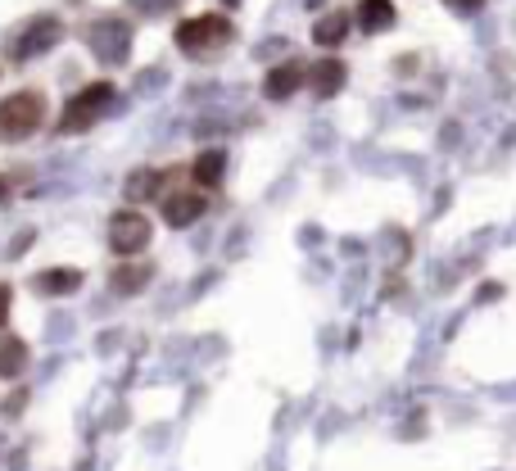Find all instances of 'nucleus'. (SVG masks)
I'll return each instance as SVG.
<instances>
[{"label":"nucleus","mask_w":516,"mask_h":471,"mask_svg":"<svg viewBox=\"0 0 516 471\" xmlns=\"http://www.w3.org/2000/svg\"><path fill=\"white\" fill-rule=\"evenodd\" d=\"M46 123V96L42 91H14L0 100V141H27Z\"/></svg>","instance_id":"f257e3e1"},{"label":"nucleus","mask_w":516,"mask_h":471,"mask_svg":"<svg viewBox=\"0 0 516 471\" xmlns=\"http://www.w3.org/2000/svg\"><path fill=\"white\" fill-rule=\"evenodd\" d=\"M173 36L186 55H213L235 36V27H231L227 14H195V19H181Z\"/></svg>","instance_id":"f03ea898"},{"label":"nucleus","mask_w":516,"mask_h":471,"mask_svg":"<svg viewBox=\"0 0 516 471\" xmlns=\"http://www.w3.org/2000/svg\"><path fill=\"white\" fill-rule=\"evenodd\" d=\"M109 104H113V82H91V87H82L64 104L59 127L64 132H87V127H96L100 118L109 113Z\"/></svg>","instance_id":"7ed1b4c3"},{"label":"nucleus","mask_w":516,"mask_h":471,"mask_svg":"<svg viewBox=\"0 0 516 471\" xmlns=\"http://www.w3.org/2000/svg\"><path fill=\"white\" fill-rule=\"evenodd\" d=\"M150 231L154 227H150V218L141 209H118L109 218V250L123 254V259H132V254H141L150 245Z\"/></svg>","instance_id":"20e7f679"},{"label":"nucleus","mask_w":516,"mask_h":471,"mask_svg":"<svg viewBox=\"0 0 516 471\" xmlns=\"http://www.w3.org/2000/svg\"><path fill=\"white\" fill-rule=\"evenodd\" d=\"M64 36V27H59V19H50V14H36L32 23H23L14 36H10V55L23 64V59H36V55H46L55 42Z\"/></svg>","instance_id":"39448f33"},{"label":"nucleus","mask_w":516,"mask_h":471,"mask_svg":"<svg viewBox=\"0 0 516 471\" xmlns=\"http://www.w3.org/2000/svg\"><path fill=\"white\" fill-rule=\"evenodd\" d=\"M87 46L96 50V59L104 64H123L127 50H132V27L123 19H100L87 27Z\"/></svg>","instance_id":"423d86ee"},{"label":"nucleus","mask_w":516,"mask_h":471,"mask_svg":"<svg viewBox=\"0 0 516 471\" xmlns=\"http://www.w3.org/2000/svg\"><path fill=\"white\" fill-rule=\"evenodd\" d=\"M158 205H164V222L168 227H190L195 218H204L209 200L200 190H168V195H158Z\"/></svg>","instance_id":"0eeeda50"},{"label":"nucleus","mask_w":516,"mask_h":471,"mask_svg":"<svg viewBox=\"0 0 516 471\" xmlns=\"http://www.w3.org/2000/svg\"><path fill=\"white\" fill-rule=\"evenodd\" d=\"M304 77H308L304 59H286V64L267 68V77H263V91H267L272 100H286V96H295V91L304 87Z\"/></svg>","instance_id":"6e6552de"},{"label":"nucleus","mask_w":516,"mask_h":471,"mask_svg":"<svg viewBox=\"0 0 516 471\" xmlns=\"http://www.w3.org/2000/svg\"><path fill=\"white\" fill-rule=\"evenodd\" d=\"M77 286H82V272L77 267H46L32 277V290L46 295V299H59V295H73Z\"/></svg>","instance_id":"1a4fd4ad"},{"label":"nucleus","mask_w":516,"mask_h":471,"mask_svg":"<svg viewBox=\"0 0 516 471\" xmlns=\"http://www.w3.org/2000/svg\"><path fill=\"white\" fill-rule=\"evenodd\" d=\"M349 27H353V14H344V10H331V14H322V19L312 23V42L331 50V46H340L344 36H349Z\"/></svg>","instance_id":"9d476101"},{"label":"nucleus","mask_w":516,"mask_h":471,"mask_svg":"<svg viewBox=\"0 0 516 471\" xmlns=\"http://www.w3.org/2000/svg\"><path fill=\"white\" fill-rule=\"evenodd\" d=\"M308 87L317 91V96H335L340 87H344V64L340 59H317L312 68H308Z\"/></svg>","instance_id":"9b49d317"},{"label":"nucleus","mask_w":516,"mask_h":471,"mask_svg":"<svg viewBox=\"0 0 516 471\" xmlns=\"http://www.w3.org/2000/svg\"><path fill=\"white\" fill-rule=\"evenodd\" d=\"M190 177H195V186H204V190L222 186V177H227V154L222 150H204L200 159L190 164Z\"/></svg>","instance_id":"f8f14e48"},{"label":"nucleus","mask_w":516,"mask_h":471,"mask_svg":"<svg viewBox=\"0 0 516 471\" xmlns=\"http://www.w3.org/2000/svg\"><path fill=\"white\" fill-rule=\"evenodd\" d=\"M150 272H154L150 263H123L109 277V286H113V295H141L150 286Z\"/></svg>","instance_id":"ddd939ff"},{"label":"nucleus","mask_w":516,"mask_h":471,"mask_svg":"<svg viewBox=\"0 0 516 471\" xmlns=\"http://www.w3.org/2000/svg\"><path fill=\"white\" fill-rule=\"evenodd\" d=\"M27 367V344L19 336H0V381H10Z\"/></svg>","instance_id":"4468645a"},{"label":"nucleus","mask_w":516,"mask_h":471,"mask_svg":"<svg viewBox=\"0 0 516 471\" xmlns=\"http://www.w3.org/2000/svg\"><path fill=\"white\" fill-rule=\"evenodd\" d=\"M358 23L367 32H385V27H394V5L389 0H358Z\"/></svg>","instance_id":"2eb2a0df"},{"label":"nucleus","mask_w":516,"mask_h":471,"mask_svg":"<svg viewBox=\"0 0 516 471\" xmlns=\"http://www.w3.org/2000/svg\"><path fill=\"white\" fill-rule=\"evenodd\" d=\"M158 186H164V173L141 168V173L127 177V200H158Z\"/></svg>","instance_id":"dca6fc26"},{"label":"nucleus","mask_w":516,"mask_h":471,"mask_svg":"<svg viewBox=\"0 0 516 471\" xmlns=\"http://www.w3.org/2000/svg\"><path fill=\"white\" fill-rule=\"evenodd\" d=\"M132 5H136L141 14H158V10H173L177 0H132Z\"/></svg>","instance_id":"f3484780"},{"label":"nucleus","mask_w":516,"mask_h":471,"mask_svg":"<svg viewBox=\"0 0 516 471\" xmlns=\"http://www.w3.org/2000/svg\"><path fill=\"white\" fill-rule=\"evenodd\" d=\"M444 5H453V10H462V14H471V10H481L485 0H444Z\"/></svg>","instance_id":"a211bd4d"},{"label":"nucleus","mask_w":516,"mask_h":471,"mask_svg":"<svg viewBox=\"0 0 516 471\" xmlns=\"http://www.w3.org/2000/svg\"><path fill=\"white\" fill-rule=\"evenodd\" d=\"M5 318H10V286H0V327H5Z\"/></svg>","instance_id":"6ab92c4d"},{"label":"nucleus","mask_w":516,"mask_h":471,"mask_svg":"<svg viewBox=\"0 0 516 471\" xmlns=\"http://www.w3.org/2000/svg\"><path fill=\"white\" fill-rule=\"evenodd\" d=\"M5 195H10V177H0V205H5Z\"/></svg>","instance_id":"aec40b11"}]
</instances>
